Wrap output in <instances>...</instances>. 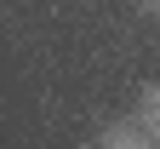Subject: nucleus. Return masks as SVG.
Returning <instances> with one entry per match:
<instances>
[{"instance_id": "1", "label": "nucleus", "mask_w": 160, "mask_h": 149, "mask_svg": "<svg viewBox=\"0 0 160 149\" xmlns=\"http://www.w3.org/2000/svg\"><path fill=\"white\" fill-rule=\"evenodd\" d=\"M97 149H154V138L143 132V120L132 115V120H114L109 132L97 138Z\"/></svg>"}, {"instance_id": "2", "label": "nucleus", "mask_w": 160, "mask_h": 149, "mask_svg": "<svg viewBox=\"0 0 160 149\" xmlns=\"http://www.w3.org/2000/svg\"><path fill=\"white\" fill-rule=\"evenodd\" d=\"M137 120H143V132L160 138V86H143V103H137Z\"/></svg>"}, {"instance_id": "3", "label": "nucleus", "mask_w": 160, "mask_h": 149, "mask_svg": "<svg viewBox=\"0 0 160 149\" xmlns=\"http://www.w3.org/2000/svg\"><path fill=\"white\" fill-rule=\"evenodd\" d=\"M137 6H143V12H149V17H160V0H137Z\"/></svg>"}]
</instances>
